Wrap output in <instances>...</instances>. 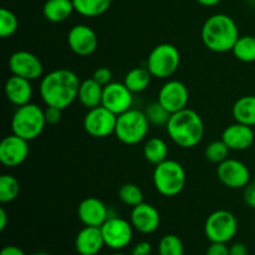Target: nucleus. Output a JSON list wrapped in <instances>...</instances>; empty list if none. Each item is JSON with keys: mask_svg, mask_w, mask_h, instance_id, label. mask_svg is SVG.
Returning <instances> with one entry per match:
<instances>
[{"mask_svg": "<svg viewBox=\"0 0 255 255\" xmlns=\"http://www.w3.org/2000/svg\"><path fill=\"white\" fill-rule=\"evenodd\" d=\"M81 81L74 71L57 69L42 77L40 82V96L46 106L65 110L77 100Z\"/></svg>", "mask_w": 255, "mask_h": 255, "instance_id": "1", "label": "nucleus"}, {"mask_svg": "<svg viewBox=\"0 0 255 255\" xmlns=\"http://www.w3.org/2000/svg\"><path fill=\"white\" fill-rule=\"evenodd\" d=\"M239 39L237 22L227 14H214L202 26V41L213 52L223 54L232 51Z\"/></svg>", "mask_w": 255, "mask_h": 255, "instance_id": "2", "label": "nucleus"}, {"mask_svg": "<svg viewBox=\"0 0 255 255\" xmlns=\"http://www.w3.org/2000/svg\"><path fill=\"white\" fill-rule=\"evenodd\" d=\"M169 138L182 148H193L204 136V122L194 110L184 109L171 115L166 126Z\"/></svg>", "mask_w": 255, "mask_h": 255, "instance_id": "3", "label": "nucleus"}, {"mask_svg": "<svg viewBox=\"0 0 255 255\" xmlns=\"http://www.w3.org/2000/svg\"><path fill=\"white\" fill-rule=\"evenodd\" d=\"M45 111L36 104L17 107L11 119L12 133L26 141L36 139L46 126Z\"/></svg>", "mask_w": 255, "mask_h": 255, "instance_id": "4", "label": "nucleus"}, {"mask_svg": "<svg viewBox=\"0 0 255 255\" xmlns=\"http://www.w3.org/2000/svg\"><path fill=\"white\" fill-rule=\"evenodd\" d=\"M156 191L164 197H176L186 186V171L179 162L166 159L157 164L153 171Z\"/></svg>", "mask_w": 255, "mask_h": 255, "instance_id": "5", "label": "nucleus"}, {"mask_svg": "<svg viewBox=\"0 0 255 255\" xmlns=\"http://www.w3.org/2000/svg\"><path fill=\"white\" fill-rule=\"evenodd\" d=\"M149 125L144 111L131 109L117 116L115 134L124 144L133 146L146 138Z\"/></svg>", "mask_w": 255, "mask_h": 255, "instance_id": "6", "label": "nucleus"}, {"mask_svg": "<svg viewBox=\"0 0 255 255\" xmlns=\"http://www.w3.org/2000/svg\"><path fill=\"white\" fill-rule=\"evenodd\" d=\"M181 54L174 45L163 42L152 49L147 57L146 67L157 79H168L178 70Z\"/></svg>", "mask_w": 255, "mask_h": 255, "instance_id": "7", "label": "nucleus"}, {"mask_svg": "<svg viewBox=\"0 0 255 255\" xmlns=\"http://www.w3.org/2000/svg\"><path fill=\"white\" fill-rule=\"evenodd\" d=\"M238 232V221L229 211L219 209L208 216L204 223V234L211 243H228Z\"/></svg>", "mask_w": 255, "mask_h": 255, "instance_id": "8", "label": "nucleus"}, {"mask_svg": "<svg viewBox=\"0 0 255 255\" xmlns=\"http://www.w3.org/2000/svg\"><path fill=\"white\" fill-rule=\"evenodd\" d=\"M105 246L114 251L126 248L133 238V227L131 222L120 217H110L101 227Z\"/></svg>", "mask_w": 255, "mask_h": 255, "instance_id": "9", "label": "nucleus"}, {"mask_svg": "<svg viewBox=\"0 0 255 255\" xmlns=\"http://www.w3.org/2000/svg\"><path fill=\"white\" fill-rule=\"evenodd\" d=\"M117 124V115L101 106L87 111L84 119V128L90 136L95 138H105L115 133Z\"/></svg>", "mask_w": 255, "mask_h": 255, "instance_id": "10", "label": "nucleus"}, {"mask_svg": "<svg viewBox=\"0 0 255 255\" xmlns=\"http://www.w3.org/2000/svg\"><path fill=\"white\" fill-rule=\"evenodd\" d=\"M217 177L222 184L232 189L246 188L251 181L249 168L242 161L227 158L217 167Z\"/></svg>", "mask_w": 255, "mask_h": 255, "instance_id": "11", "label": "nucleus"}, {"mask_svg": "<svg viewBox=\"0 0 255 255\" xmlns=\"http://www.w3.org/2000/svg\"><path fill=\"white\" fill-rule=\"evenodd\" d=\"M133 105V92L124 82H110L104 86L102 95V106L106 107L115 115L120 116L124 112L132 109Z\"/></svg>", "mask_w": 255, "mask_h": 255, "instance_id": "12", "label": "nucleus"}, {"mask_svg": "<svg viewBox=\"0 0 255 255\" xmlns=\"http://www.w3.org/2000/svg\"><path fill=\"white\" fill-rule=\"evenodd\" d=\"M9 69L12 75L24 77V79L34 81L42 77L44 66L39 57L30 51L19 50L15 51L9 59Z\"/></svg>", "mask_w": 255, "mask_h": 255, "instance_id": "13", "label": "nucleus"}, {"mask_svg": "<svg viewBox=\"0 0 255 255\" xmlns=\"http://www.w3.org/2000/svg\"><path fill=\"white\" fill-rule=\"evenodd\" d=\"M157 101L171 115L176 114L187 109L189 101V91L183 82L178 80H169L159 90Z\"/></svg>", "mask_w": 255, "mask_h": 255, "instance_id": "14", "label": "nucleus"}, {"mask_svg": "<svg viewBox=\"0 0 255 255\" xmlns=\"http://www.w3.org/2000/svg\"><path fill=\"white\" fill-rule=\"evenodd\" d=\"M67 44L71 51L79 56H90L99 45V37L90 26L84 24L75 25L67 34Z\"/></svg>", "mask_w": 255, "mask_h": 255, "instance_id": "15", "label": "nucleus"}, {"mask_svg": "<svg viewBox=\"0 0 255 255\" xmlns=\"http://www.w3.org/2000/svg\"><path fill=\"white\" fill-rule=\"evenodd\" d=\"M29 141L16 136L9 134L0 143V162L5 167H17L24 163L29 156Z\"/></svg>", "mask_w": 255, "mask_h": 255, "instance_id": "16", "label": "nucleus"}, {"mask_svg": "<svg viewBox=\"0 0 255 255\" xmlns=\"http://www.w3.org/2000/svg\"><path fill=\"white\" fill-rule=\"evenodd\" d=\"M77 217L85 227H99L110 218L106 204L96 197H89L80 202L77 207Z\"/></svg>", "mask_w": 255, "mask_h": 255, "instance_id": "17", "label": "nucleus"}, {"mask_svg": "<svg viewBox=\"0 0 255 255\" xmlns=\"http://www.w3.org/2000/svg\"><path fill=\"white\" fill-rule=\"evenodd\" d=\"M129 219H131L133 229L142 234L154 233L161 223L158 211L152 204L144 203V202L132 208Z\"/></svg>", "mask_w": 255, "mask_h": 255, "instance_id": "18", "label": "nucleus"}, {"mask_svg": "<svg viewBox=\"0 0 255 255\" xmlns=\"http://www.w3.org/2000/svg\"><path fill=\"white\" fill-rule=\"evenodd\" d=\"M255 133L253 127L236 122L226 127L222 133V139L231 151H246L254 143Z\"/></svg>", "mask_w": 255, "mask_h": 255, "instance_id": "19", "label": "nucleus"}, {"mask_svg": "<svg viewBox=\"0 0 255 255\" xmlns=\"http://www.w3.org/2000/svg\"><path fill=\"white\" fill-rule=\"evenodd\" d=\"M104 247L105 241L99 227H85L75 239V249L80 255H97Z\"/></svg>", "mask_w": 255, "mask_h": 255, "instance_id": "20", "label": "nucleus"}, {"mask_svg": "<svg viewBox=\"0 0 255 255\" xmlns=\"http://www.w3.org/2000/svg\"><path fill=\"white\" fill-rule=\"evenodd\" d=\"M5 95L6 99L17 107L30 104L32 97L31 81L16 75H11L5 82Z\"/></svg>", "mask_w": 255, "mask_h": 255, "instance_id": "21", "label": "nucleus"}, {"mask_svg": "<svg viewBox=\"0 0 255 255\" xmlns=\"http://www.w3.org/2000/svg\"><path fill=\"white\" fill-rule=\"evenodd\" d=\"M102 95H104V86L91 77L81 81L77 100L82 106L86 107L87 110H91L101 106Z\"/></svg>", "mask_w": 255, "mask_h": 255, "instance_id": "22", "label": "nucleus"}, {"mask_svg": "<svg viewBox=\"0 0 255 255\" xmlns=\"http://www.w3.org/2000/svg\"><path fill=\"white\" fill-rule=\"evenodd\" d=\"M74 11L72 0H46L42 7L45 19L55 24L67 20Z\"/></svg>", "mask_w": 255, "mask_h": 255, "instance_id": "23", "label": "nucleus"}, {"mask_svg": "<svg viewBox=\"0 0 255 255\" xmlns=\"http://www.w3.org/2000/svg\"><path fill=\"white\" fill-rule=\"evenodd\" d=\"M236 122L248 125V126H255V95H248L243 96L236 101L232 109Z\"/></svg>", "mask_w": 255, "mask_h": 255, "instance_id": "24", "label": "nucleus"}, {"mask_svg": "<svg viewBox=\"0 0 255 255\" xmlns=\"http://www.w3.org/2000/svg\"><path fill=\"white\" fill-rule=\"evenodd\" d=\"M143 156L147 162L153 166L162 163L163 161L168 159V146L166 142L159 137H152L147 139L143 146Z\"/></svg>", "mask_w": 255, "mask_h": 255, "instance_id": "25", "label": "nucleus"}, {"mask_svg": "<svg viewBox=\"0 0 255 255\" xmlns=\"http://www.w3.org/2000/svg\"><path fill=\"white\" fill-rule=\"evenodd\" d=\"M152 77L153 76L147 67H134L127 72L124 84L128 87L129 91L133 94H138V92H143L144 90H147V87L151 84Z\"/></svg>", "mask_w": 255, "mask_h": 255, "instance_id": "26", "label": "nucleus"}, {"mask_svg": "<svg viewBox=\"0 0 255 255\" xmlns=\"http://www.w3.org/2000/svg\"><path fill=\"white\" fill-rule=\"evenodd\" d=\"M75 11L86 17H96L105 14L111 6L112 0H72Z\"/></svg>", "mask_w": 255, "mask_h": 255, "instance_id": "27", "label": "nucleus"}, {"mask_svg": "<svg viewBox=\"0 0 255 255\" xmlns=\"http://www.w3.org/2000/svg\"><path fill=\"white\" fill-rule=\"evenodd\" d=\"M232 52L239 61L247 62V64L255 62V36L253 35L239 36Z\"/></svg>", "mask_w": 255, "mask_h": 255, "instance_id": "28", "label": "nucleus"}, {"mask_svg": "<svg viewBox=\"0 0 255 255\" xmlns=\"http://www.w3.org/2000/svg\"><path fill=\"white\" fill-rule=\"evenodd\" d=\"M20 193L19 181L11 174H2L0 177V203H10Z\"/></svg>", "mask_w": 255, "mask_h": 255, "instance_id": "29", "label": "nucleus"}, {"mask_svg": "<svg viewBox=\"0 0 255 255\" xmlns=\"http://www.w3.org/2000/svg\"><path fill=\"white\" fill-rule=\"evenodd\" d=\"M119 198L124 204L128 207H136L143 203V192L137 184L126 183L120 188Z\"/></svg>", "mask_w": 255, "mask_h": 255, "instance_id": "30", "label": "nucleus"}, {"mask_svg": "<svg viewBox=\"0 0 255 255\" xmlns=\"http://www.w3.org/2000/svg\"><path fill=\"white\" fill-rule=\"evenodd\" d=\"M17 27H19V20L16 15L11 10L1 7L0 9V36L2 39L12 36L17 31Z\"/></svg>", "mask_w": 255, "mask_h": 255, "instance_id": "31", "label": "nucleus"}, {"mask_svg": "<svg viewBox=\"0 0 255 255\" xmlns=\"http://www.w3.org/2000/svg\"><path fill=\"white\" fill-rule=\"evenodd\" d=\"M158 255H184V247L181 238L174 234H167L159 241Z\"/></svg>", "mask_w": 255, "mask_h": 255, "instance_id": "32", "label": "nucleus"}, {"mask_svg": "<svg viewBox=\"0 0 255 255\" xmlns=\"http://www.w3.org/2000/svg\"><path fill=\"white\" fill-rule=\"evenodd\" d=\"M144 114H146L149 124L153 126H167L169 119H171V114L158 101L148 105Z\"/></svg>", "mask_w": 255, "mask_h": 255, "instance_id": "33", "label": "nucleus"}, {"mask_svg": "<svg viewBox=\"0 0 255 255\" xmlns=\"http://www.w3.org/2000/svg\"><path fill=\"white\" fill-rule=\"evenodd\" d=\"M229 147L224 143L223 139L221 141H213L206 147V151H204V156L212 163H222L223 161H226L228 158L229 154Z\"/></svg>", "mask_w": 255, "mask_h": 255, "instance_id": "34", "label": "nucleus"}, {"mask_svg": "<svg viewBox=\"0 0 255 255\" xmlns=\"http://www.w3.org/2000/svg\"><path fill=\"white\" fill-rule=\"evenodd\" d=\"M92 79L99 82L100 85H102V86H106L110 82H112V71L106 66L99 67V69L95 70Z\"/></svg>", "mask_w": 255, "mask_h": 255, "instance_id": "35", "label": "nucleus"}, {"mask_svg": "<svg viewBox=\"0 0 255 255\" xmlns=\"http://www.w3.org/2000/svg\"><path fill=\"white\" fill-rule=\"evenodd\" d=\"M45 111V120H46L47 125H56L61 121L62 110L57 109V107L47 106Z\"/></svg>", "mask_w": 255, "mask_h": 255, "instance_id": "36", "label": "nucleus"}, {"mask_svg": "<svg viewBox=\"0 0 255 255\" xmlns=\"http://www.w3.org/2000/svg\"><path fill=\"white\" fill-rule=\"evenodd\" d=\"M243 199L247 206L255 209V182H252L244 188Z\"/></svg>", "mask_w": 255, "mask_h": 255, "instance_id": "37", "label": "nucleus"}, {"mask_svg": "<svg viewBox=\"0 0 255 255\" xmlns=\"http://www.w3.org/2000/svg\"><path fill=\"white\" fill-rule=\"evenodd\" d=\"M206 255H229V248L226 243H211Z\"/></svg>", "mask_w": 255, "mask_h": 255, "instance_id": "38", "label": "nucleus"}, {"mask_svg": "<svg viewBox=\"0 0 255 255\" xmlns=\"http://www.w3.org/2000/svg\"><path fill=\"white\" fill-rule=\"evenodd\" d=\"M152 252V246L148 242H139L132 248L131 255H149Z\"/></svg>", "mask_w": 255, "mask_h": 255, "instance_id": "39", "label": "nucleus"}, {"mask_svg": "<svg viewBox=\"0 0 255 255\" xmlns=\"http://www.w3.org/2000/svg\"><path fill=\"white\" fill-rule=\"evenodd\" d=\"M229 255H249V251L246 244L234 243L229 247Z\"/></svg>", "mask_w": 255, "mask_h": 255, "instance_id": "40", "label": "nucleus"}, {"mask_svg": "<svg viewBox=\"0 0 255 255\" xmlns=\"http://www.w3.org/2000/svg\"><path fill=\"white\" fill-rule=\"evenodd\" d=\"M0 255H26L22 249H20L19 247L15 246H6L1 249Z\"/></svg>", "mask_w": 255, "mask_h": 255, "instance_id": "41", "label": "nucleus"}, {"mask_svg": "<svg viewBox=\"0 0 255 255\" xmlns=\"http://www.w3.org/2000/svg\"><path fill=\"white\" fill-rule=\"evenodd\" d=\"M6 224H7V214L5 212V209L0 208V231H4L6 228Z\"/></svg>", "mask_w": 255, "mask_h": 255, "instance_id": "42", "label": "nucleus"}, {"mask_svg": "<svg viewBox=\"0 0 255 255\" xmlns=\"http://www.w3.org/2000/svg\"><path fill=\"white\" fill-rule=\"evenodd\" d=\"M198 4L203 5V6H216L218 5L222 0H196Z\"/></svg>", "mask_w": 255, "mask_h": 255, "instance_id": "43", "label": "nucleus"}, {"mask_svg": "<svg viewBox=\"0 0 255 255\" xmlns=\"http://www.w3.org/2000/svg\"><path fill=\"white\" fill-rule=\"evenodd\" d=\"M32 255H50V254L45 253V252H37V253H35V254H32Z\"/></svg>", "mask_w": 255, "mask_h": 255, "instance_id": "44", "label": "nucleus"}, {"mask_svg": "<svg viewBox=\"0 0 255 255\" xmlns=\"http://www.w3.org/2000/svg\"><path fill=\"white\" fill-rule=\"evenodd\" d=\"M114 255H126V254H124V253H120V252H119V253H115Z\"/></svg>", "mask_w": 255, "mask_h": 255, "instance_id": "45", "label": "nucleus"}, {"mask_svg": "<svg viewBox=\"0 0 255 255\" xmlns=\"http://www.w3.org/2000/svg\"><path fill=\"white\" fill-rule=\"evenodd\" d=\"M254 231H255V217H254Z\"/></svg>", "mask_w": 255, "mask_h": 255, "instance_id": "46", "label": "nucleus"}]
</instances>
